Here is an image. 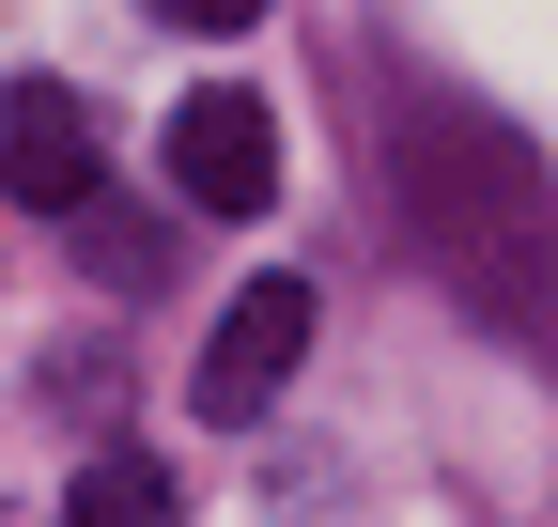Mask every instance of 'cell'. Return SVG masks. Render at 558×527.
Instances as JSON below:
<instances>
[{"label": "cell", "mask_w": 558, "mask_h": 527, "mask_svg": "<svg viewBox=\"0 0 558 527\" xmlns=\"http://www.w3.org/2000/svg\"><path fill=\"white\" fill-rule=\"evenodd\" d=\"M295 357H311V280H233L218 342H202V372H186V404L202 419H264L279 388H295Z\"/></svg>", "instance_id": "3"}, {"label": "cell", "mask_w": 558, "mask_h": 527, "mask_svg": "<svg viewBox=\"0 0 558 527\" xmlns=\"http://www.w3.org/2000/svg\"><path fill=\"white\" fill-rule=\"evenodd\" d=\"M156 16H186V32H248L264 0H156Z\"/></svg>", "instance_id": "7"}, {"label": "cell", "mask_w": 558, "mask_h": 527, "mask_svg": "<svg viewBox=\"0 0 558 527\" xmlns=\"http://www.w3.org/2000/svg\"><path fill=\"white\" fill-rule=\"evenodd\" d=\"M94 186H109V156H94V109L62 94V78H16V94H0V203L78 218Z\"/></svg>", "instance_id": "4"}, {"label": "cell", "mask_w": 558, "mask_h": 527, "mask_svg": "<svg viewBox=\"0 0 558 527\" xmlns=\"http://www.w3.org/2000/svg\"><path fill=\"white\" fill-rule=\"evenodd\" d=\"M78 264H94V280H156V264H171V218H140V203L94 186V203H78Z\"/></svg>", "instance_id": "6"}, {"label": "cell", "mask_w": 558, "mask_h": 527, "mask_svg": "<svg viewBox=\"0 0 558 527\" xmlns=\"http://www.w3.org/2000/svg\"><path fill=\"white\" fill-rule=\"evenodd\" d=\"M62 527H186V497H171L156 450H94L78 497H62Z\"/></svg>", "instance_id": "5"}, {"label": "cell", "mask_w": 558, "mask_h": 527, "mask_svg": "<svg viewBox=\"0 0 558 527\" xmlns=\"http://www.w3.org/2000/svg\"><path fill=\"white\" fill-rule=\"evenodd\" d=\"M388 203H403L418 264H435L512 357L558 372V186L527 156V124H497L481 94H418L388 124Z\"/></svg>", "instance_id": "1"}, {"label": "cell", "mask_w": 558, "mask_h": 527, "mask_svg": "<svg viewBox=\"0 0 558 527\" xmlns=\"http://www.w3.org/2000/svg\"><path fill=\"white\" fill-rule=\"evenodd\" d=\"M171 203H186V218H264V203H279V109H264L248 78H202V94L171 109Z\"/></svg>", "instance_id": "2"}]
</instances>
